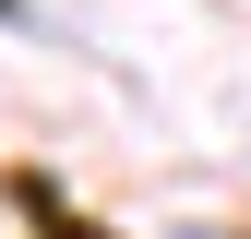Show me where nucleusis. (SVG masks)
Returning a JSON list of instances; mask_svg holds the SVG:
<instances>
[{"label": "nucleus", "instance_id": "obj_1", "mask_svg": "<svg viewBox=\"0 0 251 239\" xmlns=\"http://www.w3.org/2000/svg\"><path fill=\"white\" fill-rule=\"evenodd\" d=\"M0 12H12V0H0Z\"/></svg>", "mask_w": 251, "mask_h": 239}]
</instances>
